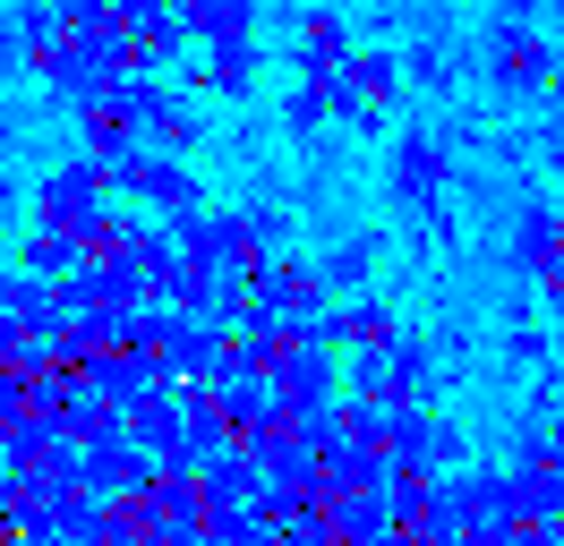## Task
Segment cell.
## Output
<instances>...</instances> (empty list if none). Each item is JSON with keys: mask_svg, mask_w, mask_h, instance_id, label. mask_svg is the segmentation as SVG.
<instances>
[{"mask_svg": "<svg viewBox=\"0 0 564 546\" xmlns=\"http://www.w3.org/2000/svg\"><path fill=\"white\" fill-rule=\"evenodd\" d=\"M556 214H564L556 197H522L513 205V265H522L530 282L556 265Z\"/></svg>", "mask_w": 564, "mask_h": 546, "instance_id": "obj_5", "label": "cell"}, {"mask_svg": "<svg viewBox=\"0 0 564 546\" xmlns=\"http://www.w3.org/2000/svg\"><path fill=\"white\" fill-rule=\"evenodd\" d=\"M479 68H488V86L505 102L556 95V43L530 26V18H488V34H479Z\"/></svg>", "mask_w": 564, "mask_h": 546, "instance_id": "obj_1", "label": "cell"}, {"mask_svg": "<svg viewBox=\"0 0 564 546\" xmlns=\"http://www.w3.org/2000/svg\"><path fill=\"white\" fill-rule=\"evenodd\" d=\"M104 163H61L52 171V179H43L35 188V205H43V222H52V231H95V222H104Z\"/></svg>", "mask_w": 564, "mask_h": 546, "instance_id": "obj_4", "label": "cell"}, {"mask_svg": "<svg viewBox=\"0 0 564 546\" xmlns=\"http://www.w3.org/2000/svg\"><path fill=\"white\" fill-rule=\"evenodd\" d=\"M539 9H547V18H556V26H564V0H539Z\"/></svg>", "mask_w": 564, "mask_h": 546, "instance_id": "obj_13", "label": "cell"}, {"mask_svg": "<svg viewBox=\"0 0 564 546\" xmlns=\"http://www.w3.org/2000/svg\"><path fill=\"white\" fill-rule=\"evenodd\" d=\"M386 359H393L402 402H427V393H436V341H427V334H393V341H386Z\"/></svg>", "mask_w": 564, "mask_h": 546, "instance_id": "obj_6", "label": "cell"}, {"mask_svg": "<svg viewBox=\"0 0 564 546\" xmlns=\"http://www.w3.org/2000/svg\"><path fill=\"white\" fill-rule=\"evenodd\" d=\"M351 393H359V402H386V410L402 402V384H393V359H386V341L351 359Z\"/></svg>", "mask_w": 564, "mask_h": 546, "instance_id": "obj_10", "label": "cell"}, {"mask_svg": "<svg viewBox=\"0 0 564 546\" xmlns=\"http://www.w3.org/2000/svg\"><path fill=\"white\" fill-rule=\"evenodd\" d=\"M368 273H377V239L359 231V239H343V248L317 265V282L334 291V299H359V291H368Z\"/></svg>", "mask_w": 564, "mask_h": 546, "instance_id": "obj_7", "label": "cell"}, {"mask_svg": "<svg viewBox=\"0 0 564 546\" xmlns=\"http://www.w3.org/2000/svg\"><path fill=\"white\" fill-rule=\"evenodd\" d=\"M402 77L427 86V95H445V86H454V52H445V43H411V52H402Z\"/></svg>", "mask_w": 564, "mask_h": 546, "instance_id": "obj_11", "label": "cell"}, {"mask_svg": "<svg viewBox=\"0 0 564 546\" xmlns=\"http://www.w3.org/2000/svg\"><path fill=\"white\" fill-rule=\"evenodd\" d=\"M505 359H513V368H547V359H556V341L539 334V325H505Z\"/></svg>", "mask_w": 564, "mask_h": 546, "instance_id": "obj_12", "label": "cell"}, {"mask_svg": "<svg viewBox=\"0 0 564 546\" xmlns=\"http://www.w3.org/2000/svg\"><path fill=\"white\" fill-rule=\"evenodd\" d=\"M206 86H214V95H231V102L257 86V43H248V34H231V43H206Z\"/></svg>", "mask_w": 564, "mask_h": 546, "instance_id": "obj_8", "label": "cell"}, {"mask_svg": "<svg viewBox=\"0 0 564 546\" xmlns=\"http://www.w3.org/2000/svg\"><path fill=\"white\" fill-rule=\"evenodd\" d=\"M343 86H351L359 102H393V86H402V61H393V52H351V61H343Z\"/></svg>", "mask_w": 564, "mask_h": 546, "instance_id": "obj_9", "label": "cell"}, {"mask_svg": "<svg viewBox=\"0 0 564 546\" xmlns=\"http://www.w3.org/2000/svg\"><path fill=\"white\" fill-rule=\"evenodd\" d=\"M454 495H462V538L470 546H496L505 529H522V470H462Z\"/></svg>", "mask_w": 564, "mask_h": 546, "instance_id": "obj_2", "label": "cell"}, {"mask_svg": "<svg viewBox=\"0 0 564 546\" xmlns=\"http://www.w3.org/2000/svg\"><path fill=\"white\" fill-rule=\"evenodd\" d=\"M386 188H393V205H402V214H436V205H445V136H427V129L393 136Z\"/></svg>", "mask_w": 564, "mask_h": 546, "instance_id": "obj_3", "label": "cell"}]
</instances>
